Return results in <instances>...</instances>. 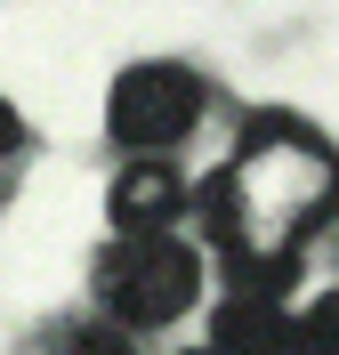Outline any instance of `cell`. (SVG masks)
I'll list each match as a JSON object with an SVG mask.
<instances>
[{
  "label": "cell",
  "mask_w": 339,
  "mask_h": 355,
  "mask_svg": "<svg viewBox=\"0 0 339 355\" xmlns=\"http://www.w3.org/2000/svg\"><path fill=\"white\" fill-rule=\"evenodd\" d=\"M331 202H339V154L323 146V130L291 113H259L234 162L202 186L210 250L226 259V275H291L299 243L323 226Z\"/></svg>",
  "instance_id": "cell-1"
},
{
  "label": "cell",
  "mask_w": 339,
  "mask_h": 355,
  "mask_svg": "<svg viewBox=\"0 0 339 355\" xmlns=\"http://www.w3.org/2000/svg\"><path fill=\"white\" fill-rule=\"evenodd\" d=\"M202 299V259L178 226L170 234H105L97 250V307L121 331H162Z\"/></svg>",
  "instance_id": "cell-2"
},
{
  "label": "cell",
  "mask_w": 339,
  "mask_h": 355,
  "mask_svg": "<svg viewBox=\"0 0 339 355\" xmlns=\"http://www.w3.org/2000/svg\"><path fill=\"white\" fill-rule=\"evenodd\" d=\"M202 105H210V81L178 57H146L113 81L105 97V137L121 154H178L186 137L202 130Z\"/></svg>",
  "instance_id": "cell-3"
},
{
  "label": "cell",
  "mask_w": 339,
  "mask_h": 355,
  "mask_svg": "<svg viewBox=\"0 0 339 355\" xmlns=\"http://www.w3.org/2000/svg\"><path fill=\"white\" fill-rule=\"evenodd\" d=\"M210 355H307V323H299L283 275L226 283V299L210 307Z\"/></svg>",
  "instance_id": "cell-4"
},
{
  "label": "cell",
  "mask_w": 339,
  "mask_h": 355,
  "mask_svg": "<svg viewBox=\"0 0 339 355\" xmlns=\"http://www.w3.org/2000/svg\"><path fill=\"white\" fill-rule=\"evenodd\" d=\"M105 218L113 234H170L186 218V178L170 170V154H130L105 186Z\"/></svg>",
  "instance_id": "cell-5"
},
{
  "label": "cell",
  "mask_w": 339,
  "mask_h": 355,
  "mask_svg": "<svg viewBox=\"0 0 339 355\" xmlns=\"http://www.w3.org/2000/svg\"><path fill=\"white\" fill-rule=\"evenodd\" d=\"M49 355H137V347H130V331H121V323H73Z\"/></svg>",
  "instance_id": "cell-6"
},
{
  "label": "cell",
  "mask_w": 339,
  "mask_h": 355,
  "mask_svg": "<svg viewBox=\"0 0 339 355\" xmlns=\"http://www.w3.org/2000/svg\"><path fill=\"white\" fill-rule=\"evenodd\" d=\"M299 323H307V355H339V291L307 299V307H299Z\"/></svg>",
  "instance_id": "cell-7"
},
{
  "label": "cell",
  "mask_w": 339,
  "mask_h": 355,
  "mask_svg": "<svg viewBox=\"0 0 339 355\" xmlns=\"http://www.w3.org/2000/svg\"><path fill=\"white\" fill-rule=\"evenodd\" d=\"M17 146H24V113H17V105H8V97H0V162L17 154Z\"/></svg>",
  "instance_id": "cell-8"
},
{
  "label": "cell",
  "mask_w": 339,
  "mask_h": 355,
  "mask_svg": "<svg viewBox=\"0 0 339 355\" xmlns=\"http://www.w3.org/2000/svg\"><path fill=\"white\" fill-rule=\"evenodd\" d=\"M186 355H210V347H186Z\"/></svg>",
  "instance_id": "cell-9"
}]
</instances>
